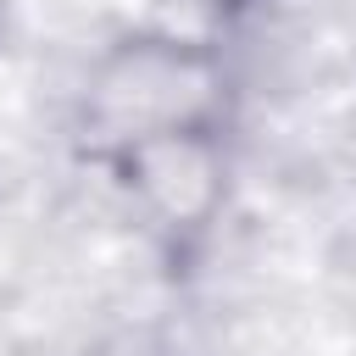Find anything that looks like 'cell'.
Segmentation results:
<instances>
[{
  "instance_id": "obj_2",
  "label": "cell",
  "mask_w": 356,
  "mask_h": 356,
  "mask_svg": "<svg viewBox=\"0 0 356 356\" xmlns=\"http://www.w3.org/2000/svg\"><path fill=\"white\" fill-rule=\"evenodd\" d=\"M0 11H6V0H0Z\"/></svg>"
},
{
  "instance_id": "obj_1",
  "label": "cell",
  "mask_w": 356,
  "mask_h": 356,
  "mask_svg": "<svg viewBox=\"0 0 356 356\" xmlns=\"http://www.w3.org/2000/svg\"><path fill=\"white\" fill-rule=\"evenodd\" d=\"M222 100L228 89L211 50L172 33H134L95 61L83 122L89 139H100L106 156H117L167 134H217Z\"/></svg>"
}]
</instances>
